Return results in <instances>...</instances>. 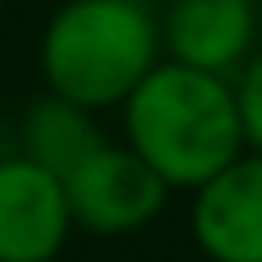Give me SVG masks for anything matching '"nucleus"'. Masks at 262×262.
Returning a JSON list of instances; mask_svg holds the SVG:
<instances>
[{
    "label": "nucleus",
    "instance_id": "obj_1",
    "mask_svg": "<svg viewBox=\"0 0 262 262\" xmlns=\"http://www.w3.org/2000/svg\"><path fill=\"white\" fill-rule=\"evenodd\" d=\"M120 143L152 166L170 193H193L249 152L235 78L161 60L120 101Z\"/></svg>",
    "mask_w": 262,
    "mask_h": 262
},
{
    "label": "nucleus",
    "instance_id": "obj_2",
    "mask_svg": "<svg viewBox=\"0 0 262 262\" xmlns=\"http://www.w3.org/2000/svg\"><path fill=\"white\" fill-rule=\"evenodd\" d=\"M161 60L157 0H60L37 32L41 92L92 115L120 111Z\"/></svg>",
    "mask_w": 262,
    "mask_h": 262
},
{
    "label": "nucleus",
    "instance_id": "obj_3",
    "mask_svg": "<svg viewBox=\"0 0 262 262\" xmlns=\"http://www.w3.org/2000/svg\"><path fill=\"white\" fill-rule=\"evenodd\" d=\"M64 198H69L74 230L97 235V239H124L161 221L175 193L120 138H106L92 157H83L64 175Z\"/></svg>",
    "mask_w": 262,
    "mask_h": 262
},
{
    "label": "nucleus",
    "instance_id": "obj_4",
    "mask_svg": "<svg viewBox=\"0 0 262 262\" xmlns=\"http://www.w3.org/2000/svg\"><path fill=\"white\" fill-rule=\"evenodd\" d=\"M161 55L235 78L262 46V0H161Z\"/></svg>",
    "mask_w": 262,
    "mask_h": 262
},
{
    "label": "nucleus",
    "instance_id": "obj_5",
    "mask_svg": "<svg viewBox=\"0 0 262 262\" xmlns=\"http://www.w3.org/2000/svg\"><path fill=\"white\" fill-rule=\"evenodd\" d=\"M74 239V216L64 180L18 157L0 152V262H55Z\"/></svg>",
    "mask_w": 262,
    "mask_h": 262
},
{
    "label": "nucleus",
    "instance_id": "obj_6",
    "mask_svg": "<svg viewBox=\"0 0 262 262\" xmlns=\"http://www.w3.org/2000/svg\"><path fill=\"white\" fill-rule=\"evenodd\" d=\"M189 239L207 262H262V157L244 152L189 193Z\"/></svg>",
    "mask_w": 262,
    "mask_h": 262
},
{
    "label": "nucleus",
    "instance_id": "obj_7",
    "mask_svg": "<svg viewBox=\"0 0 262 262\" xmlns=\"http://www.w3.org/2000/svg\"><path fill=\"white\" fill-rule=\"evenodd\" d=\"M106 138L111 134L101 129V115H92V111L55 97V92H37L23 106L18 124H14V152L28 157V161H37L41 170H51L60 180L83 157H92Z\"/></svg>",
    "mask_w": 262,
    "mask_h": 262
},
{
    "label": "nucleus",
    "instance_id": "obj_8",
    "mask_svg": "<svg viewBox=\"0 0 262 262\" xmlns=\"http://www.w3.org/2000/svg\"><path fill=\"white\" fill-rule=\"evenodd\" d=\"M235 101H239V120H244V143H249V152L262 157V46L235 74Z\"/></svg>",
    "mask_w": 262,
    "mask_h": 262
},
{
    "label": "nucleus",
    "instance_id": "obj_9",
    "mask_svg": "<svg viewBox=\"0 0 262 262\" xmlns=\"http://www.w3.org/2000/svg\"><path fill=\"white\" fill-rule=\"evenodd\" d=\"M5 5H9V0H0V9H5Z\"/></svg>",
    "mask_w": 262,
    "mask_h": 262
}]
</instances>
